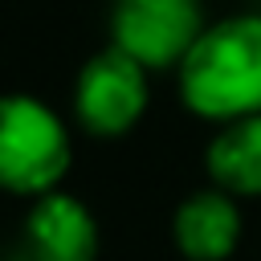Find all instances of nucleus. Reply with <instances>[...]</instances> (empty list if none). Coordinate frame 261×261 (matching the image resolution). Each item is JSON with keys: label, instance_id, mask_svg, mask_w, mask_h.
Segmentation results:
<instances>
[{"label": "nucleus", "instance_id": "1", "mask_svg": "<svg viewBox=\"0 0 261 261\" xmlns=\"http://www.w3.org/2000/svg\"><path fill=\"white\" fill-rule=\"evenodd\" d=\"M184 106L212 122L261 114V16H228L179 61Z\"/></svg>", "mask_w": 261, "mask_h": 261}, {"label": "nucleus", "instance_id": "2", "mask_svg": "<svg viewBox=\"0 0 261 261\" xmlns=\"http://www.w3.org/2000/svg\"><path fill=\"white\" fill-rule=\"evenodd\" d=\"M69 167L65 126L37 98L12 94L0 122V179L16 196H45Z\"/></svg>", "mask_w": 261, "mask_h": 261}, {"label": "nucleus", "instance_id": "3", "mask_svg": "<svg viewBox=\"0 0 261 261\" xmlns=\"http://www.w3.org/2000/svg\"><path fill=\"white\" fill-rule=\"evenodd\" d=\"M200 33V0H118L110 16L114 45L147 69L179 65Z\"/></svg>", "mask_w": 261, "mask_h": 261}, {"label": "nucleus", "instance_id": "4", "mask_svg": "<svg viewBox=\"0 0 261 261\" xmlns=\"http://www.w3.org/2000/svg\"><path fill=\"white\" fill-rule=\"evenodd\" d=\"M147 106V65L135 61L126 49L110 45L98 57L86 61L77 90H73V110L90 135H122L139 122Z\"/></svg>", "mask_w": 261, "mask_h": 261}, {"label": "nucleus", "instance_id": "5", "mask_svg": "<svg viewBox=\"0 0 261 261\" xmlns=\"http://www.w3.org/2000/svg\"><path fill=\"white\" fill-rule=\"evenodd\" d=\"M29 261H94L98 257V224L73 196L45 192L24 220Z\"/></svg>", "mask_w": 261, "mask_h": 261}, {"label": "nucleus", "instance_id": "6", "mask_svg": "<svg viewBox=\"0 0 261 261\" xmlns=\"http://www.w3.org/2000/svg\"><path fill=\"white\" fill-rule=\"evenodd\" d=\"M241 241V212L232 192H196L175 212V245L188 261H224Z\"/></svg>", "mask_w": 261, "mask_h": 261}, {"label": "nucleus", "instance_id": "7", "mask_svg": "<svg viewBox=\"0 0 261 261\" xmlns=\"http://www.w3.org/2000/svg\"><path fill=\"white\" fill-rule=\"evenodd\" d=\"M208 175L232 196H261V114L232 118L212 139Z\"/></svg>", "mask_w": 261, "mask_h": 261}]
</instances>
